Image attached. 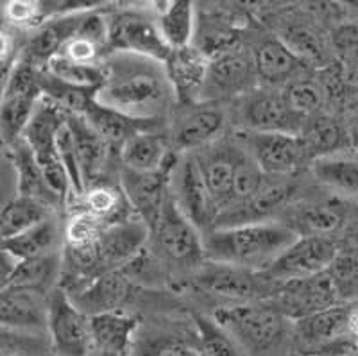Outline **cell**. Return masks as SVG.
Segmentation results:
<instances>
[{"label":"cell","instance_id":"obj_27","mask_svg":"<svg viewBox=\"0 0 358 356\" xmlns=\"http://www.w3.org/2000/svg\"><path fill=\"white\" fill-rule=\"evenodd\" d=\"M255 65L252 59L245 57L236 49L215 56V59L208 65L206 85L204 92L212 90L220 95H231L248 88L249 79L255 77ZM203 92V95H204Z\"/></svg>","mask_w":358,"mask_h":356},{"label":"cell","instance_id":"obj_2","mask_svg":"<svg viewBox=\"0 0 358 356\" xmlns=\"http://www.w3.org/2000/svg\"><path fill=\"white\" fill-rule=\"evenodd\" d=\"M203 238L204 259L265 272L297 235L285 222L265 220L215 227Z\"/></svg>","mask_w":358,"mask_h":356},{"label":"cell","instance_id":"obj_28","mask_svg":"<svg viewBox=\"0 0 358 356\" xmlns=\"http://www.w3.org/2000/svg\"><path fill=\"white\" fill-rule=\"evenodd\" d=\"M62 235L63 229L52 215L43 222L24 231L22 235L0 242V245L17 262H25V259L40 258L50 252L62 251Z\"/></svg>","mask_w":358,"mask_h":356},{"label":"cell","instance_id":"obj_44","mask_svg":"<svg viewBox=\"0 0 358 356\" xmlns=\"http://www.w3.org/2000/svg\"><path fill=\"white\" fill-rule=\"evenodd\" d=\"M344 243H346V251L357 252L358 255V220L346 227V233H344Z\"/></svg>","mask_w":358,"mask_h":356},{"label":"cell","instance_id":"obj_3","mask_svg":"<svg viewBox=\"0 0 358 356\" xmlns=\"http://www.w3.org/2000/svg\"><path fill=\"white\" fill-rule=\"evenodd\" d=\"M213 319L241 344L248 356H276L292 342V320L271 303L222 306Z\"/></svg>","mask_w":358,"mask_h":356},{"label":"cell","instance_id":"obj_31","mask_svg":"<svg viewBox=\"0 0 358 356\" xmlns=\"http://www.w3.org/2000/svg\"><path fill=\"white\" fill-rule=\"evenodd\" d=\"M62 272L63 249L50 252V255L40 256V258L18 262L15 274H13L11 285L31 288V290H38L49 296L50 292L59 287Z\"/></svg>","mask_w":358,"mask_h":356},{"label":"cell","instance_id":"obj_12","mask_svg":"<svg viewBox=\"0 0 358 356\" xmlns=\"http://www.w3.org/2000/svg\"><path fill=\"white\" fill-rule=\"evenodd\" d=\"M351 310L344 304L292 320L296 355L312 356L351 336Z\"/></svg>","mask_w":358,"mask_h":356},{"label":"cell","instance_id":"obj_21","mask_svg":"<svg viewBox=\"0 0 358 356\" xmlns=\"http://www.w3.org/2000/svg\"><path fill=\"white\" fill-rule=\"evenodd\" d=\"M174 158L169 149L167 138L156 133L151 127L136 131L120 145V159L124 170L136 174H152L158 172Z\"/></svg>","mask_w":358,"mask_h":356},{"label":"cell","instance_id":"obj_30","mask_svg":"<svg viewBox=\"0 0 358 356\" xmlns=\"http://www.w3.org/2000/svg\"><path fill=\"white\" fill-rule=\"evenodd\" d=\"M196 9L188 0H172L163 4L156 15V25L171 50L192 47L196 36Z\"/></svg>","mask_w":358,"mask_h":356},{"label":"cell","instance_id":"obj_6","mask_svg":"<svg viewBox=\"0 0 358 356\" xmlns=\"http://www.w3.org/2000/svg\"><path fill=\"white\" fill-rule=\"evenodd\" d=\"M196 285L206 294L231 301H252L258 297L271 299L280 288L265 272L210 259H204L196 272Z\"/></svg>","mask_w":358,"mask_h":356},{"label":"cell","instance_id":"obj_13","mask_svg":"<svg viewBox=\"0 0 358 356\" xmlns=\"http://www.w3.org/2000/svg\"><path fill=\"white\" fill-rule=\"evenodd\" d=\"M248 152L267 178H285L308 159L301 134L252 133L245 138Z\"/></svg>","mask_w":358,"mask_h":356},{"label":"cell","instance_id":"obj_43","mask_svg":"<svg viewBox=\"0 0 358 356\" xmlns=\"http://www.w3.org/2000/svg\"><path fill=\"white\" fill-rule=\"evenodd\" d=\"M18 262L6 251L4 247L0 245V290H4L6 287L11 285L13 274L17 269Z\"/></svg>","mask_w":358,"mask_h":356},{"label":"cell","instance_id":"obj_32","mask_svg":"<svg viewBox=\"0 0 358 356\" xmlns=\"http://www.w3.org/2000/svg\"><path fill=\"white\" fill-rule=\"evenodd\" d=\"M126 204L129 206L122 188L97 183V185H92V187L86 188L81 197L76 199L73 210L85 211V213L101 220L102 224L110 226V224L118 222V220L127 219L126 210H124Z\"/></svg>","mask_w":358,"mask_h":356},{"label":"cell","instance_id":"obj_22","mask_svg":"<svg viewBox=\"0 0 358 356\" xmlns=\"http://www.w3.org/2000/svg\"><path fill=\"white\" fill-rule=\"evenodd\" d=\"M8 152L11 156L15 176H17V195L38 201V203L49 206L54 211L62 208V199L57 197L52 188L49 187L43 170L38 165L36 158L27 147V143L20 138L15 145L9 147Z\"/></svg>","mask_w":358,"mask_h":356},{"label":"cell","instance_id":"obj_20","mask_svg":"<svg viewBox=\"0 0 358 356\" xmlns=\"http://www.w3.org/2000/svg\"><path fill=\"white\" fill-rule=\"evenodd\" d=\"M94 353L106 356H131L138 319L124 310L97 313L90 317Z\"/></svg>","mask_w":358,"mask_h":356},{"label":"cell","instance_id":"obj_7","mask_svg":"<svg viewBox=\"0 0 358 356\" xmlns=\"http://www.w3.org/2000/svg\"><path fill=\"white\" fill-rule=\"evenodd\" d=\"M108 50L145 57L162 65L172 54L159 34L156 18L140 11H120L108 20Z\"/></svg>","mask_w":358,"mask_h":356},{"label":"cell","instance_id":"obj_36","mask_svg":"<svg viewBox=\"0 0 358 356\" xmlns=\"http://www.w3.org/2000/svg\"><path fill=\"white\" fill-rule=\"evenodd\" d=\"M197 351L203 356H248L241 344L213 317L194 315Z\"/></svg>","mask_w":358,"mask_h":356},{"label":"cell","instance_id":"obj_29","mask_svg":"<svg viewBox=\"0 0 358 356\" xmlns=\"http://www.w3.org/2000/svg\"><path fill=\"white\" fill-rule=\"evenodd\" d=\"M346 222V211L337 201H321L312 203L297 210L292 222L287 226L296 231L297 236H322L334 238L337 231Z\"/></svg>","mask_w":358,"mask_h":356},{"label":"cell","instance_id":"obj_9","mask_svg":"<svg viewBox=\"0 0 358 356\" xmlns=\"http://www.w3.org/2000/svg\"><path fill=\"white\" fill-rule=\"evenodd\" d=\"M338 245L334 238L322 236H297L296 242L278 256L265 271L276 285L306 280L328 272L338 256Z\"/></svg>","mask_w":358,"mask_h":356},{"label":"cell","instance_id":"obj_41","mask_svg":"<svg viewBox=\"0 0 358 356\" xmlns=\"http://www.w3.org/2000/svg\"><path fill=\"white\" fill-rule=\"evenodd\" d=\"M287 104L290 110L306 120L308 117L317 113L321 106V90L308 79H292L283 92Z\"/></svg>","mask_w":358,"mask_h":356},{"label":"cell","instance_id":"obj_23","mask_svg":"<svg viewBox=\"0 0 358 356\" xmlns=\"http://www.w3.org/2000/svg\"><path fill=\"white\" fill-rule=\"evenodd\" d=\"M66 124H69V129L72 133L85 187L88 188L92 185H97L104 165H106L110 143L90 126L86 118L81 115L66 113Z\"/></svg>","mask_w":358,"mask_h":356},{"label":"cell","instance_id":"obj_35","mask_svg":"<svg viewBox=\"0 0 358 356\" xmlns=\"http://www.w3.org/2000/svg\"><path fill=\"white\" fill-rule=\"evenodd\" d=\"M52 215L54 210H50L49 206L17 195L0 213V242L22 235L24 231L43 222Z\"/></svg>","mask_w":358,"mask_h":356},{"label":"cell","instance_id":"obj_14","mask_svg":"<svg viewBox=\"0 0 358 356\" xmlns=\"http://www.w3.org/2000/svg\"><path fill=\"white\" fill-rule=\"evenodd\" d=\"M149 233V226L138 217H127L104 227L97 240V256L102 274L120 271V267L129 265L143 251Z\"/></svg>","mask_w":358,"mask_h":356},{"label":"cell","instance_id":"obj_15","mask_svg":"<svg viewBox=\"0 0 358 356\" xmlns=\"http://www.w3.org/2000/svg\"><path fill=\"white\" fill-rule=\"evenodd\" d=\"M178 159L179 154H174V158L167 165L158 172H152V174H136V172L124 170L122 187L120 188H122L127 203L134 210L136 217L142 219L149 226V229H152V226L158 220L163 203L171 192V188H169L171 187V176Z\"/></svg>","mask_w":358,"mask_h":356},{"label":"cell","instance_id":"obj_8","mask_svg":"<svg viewBox=\"0 0 358 356\" xmlns=\"http://www.w3.org/2000/svg\"><path fill=\"white\" fill-rule=\"evenodd\" d=\"M171 195L179 211L190 220L201 235L215 229L217 208L204 183L203 172L194 154L179 156L171 176Z\"/></svg>","mask_w":358,"mask_h":356},{"label":"cell","instance_id":"obj_19","mask_svg":"<svg viewBox=\"0 0 358 356\" xmlns=\"http://www.w3.org/2000/svg\"><path fill=\"white\" fill-rule=\"evenodd\" d=\"M208 59L194 45L181 50H172L165 61V73L174 92V97L183 106L199 102L203 97L208 76Z\"/></svg>","mask_w":358,"mask_h":356},{"label":"cell","instance_id":"obj_38","mask_svg":"<svg viewBox=\"0 0 358 356\" xmlns=\"http://www.w3.org/2000/svg\"><path fill=\"white\" fill-rule=\"evenodd\" d=\"M265 185H267V176L264 174V170L249 156L248 150H238L235 163V179H233V206L248 203Z\"/></svg>","mask_w":358,"mask_h":356},{"label":"cell","instance_id":"obj_26","mask_svg":"<svg viewBox=\"0 0 358 356\" xmlns=\"http://www.w3.org/2000/svg\"><path fill=\"white\" fill-rule=\"evenodd\" d=\"M127 294L126 276L120 271L106 272L90 281L86 287L79 288L78 292L69 294L70 299L76 306L81 308L86 315H97V313L118 310V304Z\"/></svg>","mask_w":358,"mask_h":356},{"label":"cell","instance_id":"obj_17","mask_svg":"<svg viewBox=\"0 0 358 356\" xmlns=\"http://www.w3.org/2000/svg\"><path fill=\"white\" fill-rule=\"evenodd\" d=\"M49 296L38 290L9 285L0 290V326L47 335Z\"/></svg>","mask_w":358,"mask_h":356},{"label":"cell","instance_id":"obj_18","mask_svg":"<svg viewBox=\"0 0 358 356\" xmlns=\"http://www.w3.org/2000/svg\"><path fill=\"white\" fill-rule=\"evenodd\" d=\"M244 122L252 133L301 134L305 120L297 117L287 104L283 92L262 90L255 92L244 104Z\"/></svg>","mask_w":358,"mask_h":356},{"label":"cell","instance_id":"obj_42","mask_svg":"<svg viewBox=\"0 0 358 356\" xmlns=\"http://www.w3.org/2000/svg\"><path fill=\"white\" fill-rule=\"evenodd\" d=\"M17 197V176L8 149L0 145V213Z\"/></svg>","mask_w":358,"mask_h":356},{"label":"cell","instance_id":"obj_25","mask_svg":"<svg viewBox=\"0 0 358 356\" xmlns=\"http://www.w3.org/2000/svg\"><path fill=\"white\" fill-rule=\"evenodd\" d=\"M236 154H238V150L222 149L212 150L204 156H196L208 192L212 195V201L219 215H222L224 211L233 206V179H235Z\"/></svg>","mask_w":358,"mask_h":356},{"label":"cell","instance_id":"obj_46","mask_svg":"<svg viewBox=\"0 0 358 356\" xmlns=\"http://www.w3.org/2000/svg\"><path fill=\"white\" fill-rule=\"evenodd\" d=\"M90 356H106V355H99V353H92Z\"/></svg>","mask_w":358,"mask_h":356},{"label":"cell","instance_id":"obj_11","mask_svg":"<svg viewBox=\"0 0 358 356\" xmlns=\"http://www.w3.org/2000/svg\"><path fill=\"white\" fill-rule=\"evenodd\" d=\"M158 245L165 255L178 263L194 265L204 259V238L190 220L176 206L174 199L169 192L163 203L159 217L152 226Z\"/></svg>","mask_w":358,"mask_h":356},{"label":"cell","instance_id":"obj_47","mask_svg":"<svg viewBox=\"0 0 358 356\" xmlns=\"http://www.w3.org/2000/svg\"><path fill=\"white\" fill-rule=\"evenodd\" d=\"M294 356H299V355H294Z\"/></svg>","mask_w":358,"mask_h":356},{"label":"cell","instance_id":"obj_45","mask_svg":"<svg viewBox=\"0 0 358 356\" xmlns=\"http://www.w3.org/2000/svg\"><path fill=\"white\" fill-rule=\"evenodd\" d=\"M351 335L358 346V306L351 310Z\"/></svg>","mask_w":358,"mask_h":356},{"label":"cell","instance_id":"obj_24","mask_svg":"<svg viewBox=\"0 0 358 356\" xmlns=\"http://www.w3.org/2000/svg\"><path fill=\"white\" fill-rule=\"evenodd\" d=\"M255 73L260 81L268 86H276L281 83L289 85L292 77L303 66L301 57L297 56L289 45L281 40L271 38L262 41L252 54Z\"/></svg>","mask_w":358,"mask_h":356},{"label":"cell","instance_id":"obj_4","mask_svg":"<svg viewBox=\"0 0 358 356\" xmlns=\"http://www.w3.org/2000/svg\"><path fill=\"white\" fill-rule=\"evenodd\" d=\"M41 99V70L20 57L0 97V145L4 149L20 140Z\"/></svg>","mask_w":358,"mask_h":356},{"label":"cell","instance_id":"obj_34","mask_svg":"<svg viewBox=\"0 0 358 356\" xmlns=\"http://www.w3.org/2000/svg\"><path fill=\"white\" fill-rule=\"evenodd\" d=\"M312 172L321 185L338 194L358 197V158L331 154L313 159Z\"/></svg>","mask_w":358,"mask_h":356},{"label":"cell","instance_id":"obj_33","mask_svg":"<svg viewBox=\"0 0 358 356\" xmlns=\"http://www.w3.org/2000/svg\"><path fill=\"white\" fill-rule=\"evenodd\" d=\"M81 117H85L90 126L94 127L108 143H118V145H122L127 138L136 133V131L151 127L155 124V122H138L124 117V115L95 102L94 97L90 99Z\"/></svg>","mask_w":358,"mask_h":356},{"label":"cell","instance_id":"obj_40","mask_svg":"<svg viewBox=\"0 0 358 356\" xmlns=\"http://www.w3.org/2000/svg\"><path fill=\"white\" fill-rule=\"evenodd\" d=\"M104 227H106V224H102L101 220H97L92 215L85 213L81 210H73L69 220L65 222V227H63L65 247L81 249V247L94 245Z\"/></svg>","mask_w":358,"mask_h":356},{"label":"cell","instance_id":"obj_10","mask_svg":"<svg viewBox=\"0 0 358 356\" xmlns=\"http://www.w3.org/2000/svg\"><path fill=\"white\" fill-rule=\"evenodd\" d=\"M289 320H297L341 304V292L330 271L306 280L290 281L278 288L276 296L267 299Z\"/></svg>","mask_w":358,"mask_h":356},{"label":"cell","instance_id":"obj_37","mask_svg":"<svg viewBox=\"0 0 358 356\" xmlns=\"http://www.w3.org/2000/svg\"><path fill=\"white\" fill-rule=\"evenodd\" d=\"M301 138L305 142L308 158L317 159L337 154V150L344 143V131L335 120L321 117L310 122L308 126L305 124Z\"/></svg>","mask_w":358,"mask_h":356},{"label":"cell","instance_id":"obj_1","mask_svg":"<svg viewBox=\"0 0 358 356\" xmlns=\"http://www.w3.org/2000/svg\"><path fill=\"white\" fill-rule=\"evenodd\" d=\"M126 56L129 61L104 63V81L94 94L95 102L133 120L155 122L174 94L165 69L145 57Z\"/></svg>","mask_w":358,"mask_h":356},{"label":"cell","instance_id":"obj_5","mask_svg":"<svg viewBox=\"0 0 358 356\" xmlns=\"http://www.w3.org/2000/svg\"><path fill=\"white\" fill-rule=\"evenodd\" d=\"M47 336L52 356H90L94 353L90 315L76 306L59 287L49 294Z\"/></svg>","mask_w":358,"mask_h":356},{"label":"cell","instance_id":"obj_16","mask_svg":"<svg viewBox=\"0 0 358 356\" xmlns=\"http://www.w3.org/2000/svg\"><path fill=\"white\" fill-rule=\"evenodd\" d=\"M183 108L174 122L172 142L179 150L190 154L192 150L208 149L222 134L226 126L222 108L210 102H196Z\"/></svg>","mask_w":358,"mask_h":356},{"label":"cell","instance_id":"obj_39","mask_svg":"<svg viewBox=\"0 0 358 356\" xmlns=\"http://www.w3.org/2000/svg\"><path fill=\"white\" fill-rule=\"evenodd\" d=\"M0 356H52L49 336L0 326Z\"/></svg>","mask_w":358,"mask_h":356}]
</instances>
